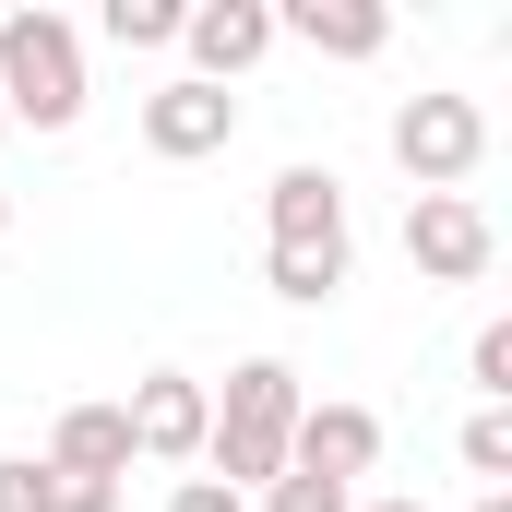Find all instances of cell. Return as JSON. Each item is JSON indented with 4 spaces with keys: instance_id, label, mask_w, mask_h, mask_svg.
I'll list each match as a JSON object with an SVG mask.
<instances>
[{
    "instance_id": "cell-3",
    "label": "cell",
    "mask_w": 512,
    "mask_h": 512,
    "mask_svg": "<svg viewBox=\"0 0 512 512\" xmlns=\"http://www.w3.org/2000/svg\"><path fill=\"white\" fill-rule=\"evenodd\" d=\"M393 167H405L417 191H465V179L489 167V108H477V96H405V108H393Z\"/></svg>"
},
{
    "instance_id": "cell-13",
    "label": "cell",
    "mask_w": 512,
    "mask_h": 512,
    "mask_svg": "<svg viewBox=\"0 0 512 512\" xmlns=\"http://www.w3.org/2000/svg\"><path fill=\"white\" fill-rule=\"evenodd\" d=\"M453 453H465V477H477V489H512V405H477Z\"/></svg>"
},
{
    "instance_id": "cell-4",
    "label": "cell",
    "mask_w": 512,
    "mask_h": 512,
    "mask_svg": "<svg viewBox=\"0 0 512 512\" xmlns=\"http://www.w3.org/2000/svg\"><path fill=\"white\" fill-rule=\"evenodd\" d=\"M405 262L429 286H477L501 262V227L477 215V191H405Z\"/></svg>"
},
{
    "instance_id": "cell-8",
    "label": "cell",
    "mask_w": 512,
    "mask_h": 512,
    "mask_svg": "<svg viewBox=\"0 0 512 512\" xmlns=\"http://www.w3.org/2000/svg\"><path fill=\"white\" fill-rule=\"evenodd\" d=\"M262 239H274V251H358V239H346V179H334V167H274Z\"/></svg>"
},
{
    "instance_id": "cell-9",
    "label": "cell",
    "mask_w": 512,
    "mask_h": 512,
    "mask_svg": "<svg viewBox=\"0 0 512 512\" xmlns=\"http://www.w3.org/2000/svg\"><path fill=\"white\" fill-rule=\"evenodd\" d=\"M286 465H310V477L358 489V477L382 465V417H370V405H298V429H286Z\"/></svg>"
},
{
    "instance_id": "cell-6",
    "label": "cell",
    "mask_w": 512,
    "mask_h": 512,
    "mask_svg": "<svg viewBox=\"0 0 512 512\" xmlns=\"http://www.w3.org/2000/svg\"><path fill=\"white\" fill-rule=\"evenodd\" d=\"M239 143V96L227 84H155L143 96V155H167V167H203V155H227Z\"/></svg>"
},
{
    "instance_id": "cell-19",
    "label": "cell",
    "mask_w": 512,
    "mask_h": 512,
    "mask_svg": "<svg viewBox=\"0 0 512 512\" xmlns=\"http://www.w3.org/2000/svg\"><path fill=\"white\" fill-rule=\"evenodd\" d=\"M167 512H251V501H239V489H215V477H179V489H167Z\"/></svg>"
},
{
    "instance_id": "cell-1",
    "label": "cell",
    "mask_w": 512,
    "mask_h": 512,
    "mask_svg": "<svg viewBox=\"0 0 512 512\" xmlns=\"http://www.w3.org/2000/svg\"><path fill=\"white\" fill-rule=\"evenodd\" d=\"M203 405H215V417H203V477L239 489V501H262V489L286 477V429H298L310 382H298L286 358H239L227 393H203Z\"/></svg>"
},
{
    "instance_id": "cell-17",
    "label": "cell",
    "mask_w": 512,
    "mask_h": 512,
    "mask_svg": "<svg viewBox=\"0 0 512 512\" xmlns=\"http://www.w3.org/2000/svg\"><path fill=\"white\" fill-rule=\"evenodd\" d=\"M0 512H48V465L36 453H0Z\"/></svg>"
},
{
    "instance_id": "cell-5",
    "label": "cell",
    "mask_w": 512,
    "mask_h": 512,
    "mask_svg": "<svg viewBox=\"0 0 512 512\" xmlns=\"http://www.w3.org/2000/svg\"><path fill=\"white\" fill-rule=\"evenodd\" d=\"M203 382L191 370H143L120 393V429H131V465H203Z\"/></svg>"
},
{
    "instance_id": "cell-10",
    "label": "cell",
    "mask_w": 512,
    "mask_h": 512,
    "mask_svg": "<svg viewBox=\"0 0 512 512\" xmlns=\"http://www.w3.org/2000/svg\"><path fill=\"white\" fill-rule=\"evenodd\" d=\"M286 36H298L310 60H382L393 12L382 0H286V12H274V48H286Z\"/></svg>"
},
{
    "instance_id": "cell-2",
    "label": "cell",
    "mask_w": 512,
    "mask_h": 512,
    "mask_svg": "<svg viewBox=\"0 0 512 512\" xmlns=\"http://www.w3.org/2000/svg\"><path fill=\"white\" fill-rule=\"evenodd\" d=\"M0 120L12 131H72L84 120V36H72V12H48V0L0 12Z\"/></svg>"
},
{
    "instance_id": "cell-7",
    "label": "cell",
    "mask_w": 512,
    "mask_h": 512,
    "mask_svg": "<svg viewBox=\"0 0 512 512\" xmlns=\"http://www.w3.org/2000/svg\"><path fill=\"white\" fill-rule=\"evenodd\" d=\"M179 48H191V84H239L274 60V0H191Z\"/></svg>"
},
{
    "instance_id": "cell-20",
    "label": "cell",
    "mask_w": 512,
    "mask_h": 512,
    "mask_svg": "<svg viewBox=\"0 0 512 512\" xmlns=\"http://www.w3.org/2000/svg\"><path fill=\"white\" fill-rule=\"evenodd\" d=\"M0 239H12V191H0Z\"/></svg>"
},
{
    "instance_id": "cell-12",
    "label": "cell",
    "mask_w": 512,
    "mask_h": 512,
    "mask_svg": "<svg viewBox=\"0 0 512 512\" xmlns=\"http://www.w3.org/2000/svg\"><path fill=\"white\" fill-rule=\"evenodd\" d=\"M262 274H274V298H286V310H322V298H346L358 251H262Z\"/></svg>"
},
{
    "instance_id": "cell-11",
    "label": "cell",
    "mask_w": 512,
    "mask_h": 512,
    "mask_svg": "<svg viewBox=\"0 0 512 512\" xmlns=\"http://www.w3.org/2000/svg\"><path fill=\"white\" fill-rule=\"evenodd\" d=\"M36 465L120 489V477H131V429H120V405H60V429H48V453H36Z\"/></svg>"
},
{
    "instance_id": "cell-15",
    "label": "cell",
    "mask_w": 512,
    "mask_h": 512,
    "mask_svg": "<svg viewBox=\"0 0 512 512\" xmlns=\"http://www.w3.org/2000/svg\"><path fill=\"white\" fill-rule=\"evenodd\" d=\"M465 382H477V405H512V322H477V346H465Z\"/></svg>"
},
{
    "instance_id": "cell-14",
    "label": "cell",
    "mask_w": 512,
    "mask_h": 512,
    "mask_svg": "<svg viewBox=\"0 0 512 512\" xmlns=\"http://www.w3.org/2000/svg\"><path fill=\"white\" fill-rule=\"evenodd\" d=\"M179 12H191V0H108L96 24H108L120 48H179Z\"/></svg>"
},
{
    "instance_id": "cell-18",
    "label": "cell",
    "mask_w": 512,
    "mask_h": 512,
    "mask_svg": "<svg viewBox=\"0 0 512 512\" xmlns=\"http://www.w3.org/2000/svg\"><path fill=\"white\" fill-rule=\"evenodd\" d=\"M48 512H120V489H96V477H60V465H48Z\"/></svg>"
},
{
    "instance_id": "cell-21",
    "label": "cell",
    "mask_w": 512,
    "mask_h": 512,
    "mask_svg": "<svg viewBox=\"0 0 512 512\" xmlns=\"http://www.w3.org/2000/svg\"><path fill=\"white\" fill-rule=\"evenodd\" d=\"M370 512H417V501H370Z\"/></svg>"
},
{
    "instance_id": "cell-22",
    "label": "cell",
    "mask_w": 512,
    "mask_h": 512,
    "mask_svg": "<svg viewBox=\"0 0 512 512\" xmlns=\"http://www.w3.org/2000/svg\"><path fill=\"white\" fill-rule=\"evenodd\" d=\"M0 143H12V120H0Z\"/></svg>"
},
{
    "instance_id": "cell-16",
    "label": "cell",
    "mask_w": 512,
    "mask_h": 512,
    "mask_svg": "<svg viewBox=\"0 0 512 512\" xmlns=\"http://www.w3.org/2000/svg\"><path fill=\"white\" fill-rule=\"evenodd\" d=\"M251 512H358V489H334V477H310V465H286Z\"/></svg>"
}]
</instances>
